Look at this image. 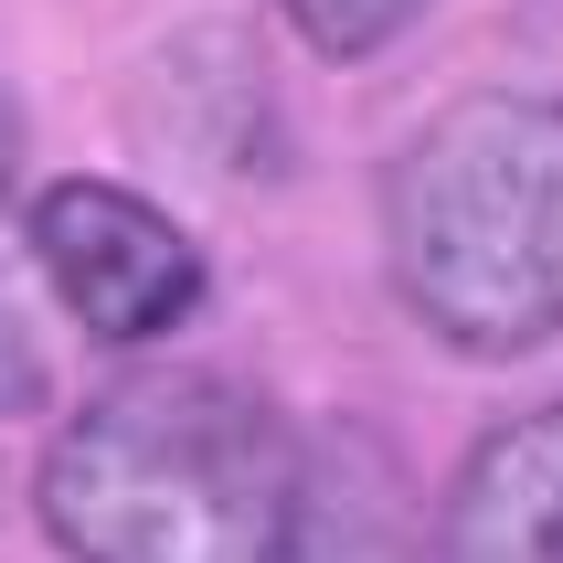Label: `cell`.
Wrapping results in <instances>:
<instances>
[{"mask_svg": "<svg viewBox=\"0 0 563 563\" xmlns=\"http://www.w3.org/2000/svg\"><path fill=\"white\" fill-rule=\"evenodd\" d=\"M11 159H22V118H11V96H0V181H11Z\"/></svg>", "mask_w": 563, "mask_h": 563, "instance_id": "obj_6", "label": "cell"}, {"mask_svg": "<svg viewBox=\"0 0 563 563\" xmlns=\"http://www.w3.org/2000/svg\"><path fill=\"white\" fill-rule=\"evenodd\" d=\"M383 266L468 362L563 330V96H457L383 159Z\"/></svg>", "mask_w": 563, "mask_h": 563, "instance_id": "obj_2", "label": "cell"}, {"mask_svg": "<svg viewBox=\"0 0 563 563\" xmlns=\"http://www.w3.org/2000/svg\"><path fill=\"white\" fill-rule=\"evenodd\" d=\"M415 11H426V0H287L298 43H309V54H330V64L383 54V43H394V32H405Z\"/></svg>", "mask_w": 563, "mask_h": 563, "instance_id": "obj_5", "label": "cell"}, {"mask_svg": "<svg viewBox=\"0 0 563 563\" xmlns=\"http://www.w3.org/2000/svg\"><path fill=\"white\" fill-rule=\"evenodd\" d=\"M32 255L107 351H150L202 309V245L128 181H43L32 191Z\"/></svg>", "mask_w": 563, "mask_h": 563, "instance_id": "obj_3", "label": "cell"}, {"mask_svg": "<svg viewBox=\"0 0 563 563\" xmlns=\"http://www.w3.org/2000/svg\"><path fill=\"white\" fill-rule=\"evenodd\" d=\"M32 510L75 563H309V446L223 373H128L64 415Z\"/></svg>", "mask_w": 563, "mask_h": 563, "instance_id": "obj_1", "label": "cell"}, {"mask_svg": "<svg viewBox=\"0 0 563 563\" xmlns=\"http://www.w3.org/2000/svg\"><path fill=\"white\" fill-rule=\"evenodd\" d=\"M437 563H563V405H532L468 446L437 510Z\"/></svg>", "mask_w": 563, "mask_h": 563, "instance_id": "obj_4", "label": "cell"}]
</instances>
